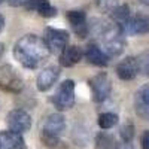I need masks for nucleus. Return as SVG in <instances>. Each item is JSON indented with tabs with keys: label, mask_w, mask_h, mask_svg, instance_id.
<instances>
[{
	"label": "nucleus",
	"mask_w": 149,
	"mask_h": 149,
	"mask_svg": "<svg viewBox=\"0 0 149 149\" xmlns=\"http://www.w3.org/2000/svg\"><path fill=\"white\" fill-rule=\"evenodd\" d=\"M14 57L26 69L40 67L49 57V49L42 37L26 34L14 45Z\"/></svg>",
	"instance_id": "1"
},
{
	"label": "nucleus",
	"mask_w": 149,
	"mask_h": 149,
	"mask_svg": "<svg viewBox=\"0 0 149 149\" xmlns=\"http://www.w3.org/2000/svg\"><path fill=\"white\" fill-rule=\"evenodd\" d=\"M66 128V118L61 113H51L42 124L40 136L45 145H55Z\"/></svg>",
	"instance_id": "2"
},
{
	"label": "nucleus",
	"mask_w": 149,
	"mask_h": 149,
	"mask_svg": "<svg viewBox=\"0 0 149 149\" xmlns=\"http://www.w3.org/2000/svg\"><path fill=\"white\" fill-rule=\"evenodd\" d=\"M24 88V81L18 70L10 66L3 64L0 67V90L10 94H18Z\"/></svg>",
	"instance_id": "3"
},
{
	"label": "nucleus",
	"mask_w": 149,
	"mask_h": 149,
	"mask_svg": "<svg viewBox=\"0 0 149 149\" xmlns=\"http://www.w3.org/2000/svg\"><path fill=\"white\" fill-rule=\"evenodd\" d=\"M51 103L58 109V110H67L73 106L74 103V81L66 79L63 81L54 95L51 97Z\"/></svg>",
	"instance_id": "4"
},
{
	"label": "nucleus",
	"mask_w": 149,
	"mask_h": 149,
	"mask_svg": "<svg viewBox=\"0 0 149 149\" xmlns=\"http://www.w3.org/2000/svg\"><path fill=\"white\" fill-rule=\"evenodd\" d=\"M69 33L61 29H54V27H46L45 29V37L43 40L49 49V54L60 55L64 51V48L69 43Z\"/></svg>",
	"instance_id": "5"
},
{
	"label": "nucleus",
	"mask_w": 149,
	"mask_h": 149,
	"mask_svg": "<svg viewBox=\"0 0 149 149\" xmlns=\"http://www.w3.org/2000/svg\"><path fill=\"white\" fill-rule=\"evenodd\" d=\"M88 84H90V88H91L93 100L95 103H102L109 97L110 90H112V82H110V78L107 76V73L102 72V73L94 74V76L88 81Z\"/></svg>",
	"instance_id": "6"
},
{
	"label": "nucleus",
	"mask_w": 149,
	"mask_h": 149,
	"mask_svg": "<svg viewBox=\"0 0 149 149\" xmlns=\"http://www.w3.org/2000/svg\"><path fill=\"white\" fill-rule=\"evenodd\" d=\"M6 124L9 127V131L22 134L31 128V116L29 115V112L22 110V109H14L8 113Z\"/></svg>",
	"instance_id": "7"
},
{
	"label": "nucleus",
	"mask_w": 149,
	"mask_h": 149,
	"mask_svg": "<svg viewBox=\"0 0 149 149\" xmlns=\"http://www.w3.org/2000/svg\"><path fill=\"white\" fill-rule=\"evenodd\" d=\"M134 110L139 118L149 121V84L142 85L134 94Z\"/></svg>",
	"instance_id": "8"
},
{
	"label": "nucleus",
	"mask_w": 149,
	"mask_h": 149,
	"mask_svg": "<svg viewBox=\"0 0 149 149\" xmlns=\"http://www.w3.org/2000/svg\"><path fill=\"white\" fill-rule=\"evenodd\" d=\"M121 29L122 33H128V34H146L149 33V17L143 14L130 17V19Z\"/></svg>",
	"instance_id": "9"
},
{
	"label": "nucleus",
	"mask_w": 149,
	"mask_h": 149,
	"mask_svg": "<svg viewBox=\"0 0 149 149\" xmlns=\"http://www.w3.org/2000/svg\"><path fill=\"white\" fill-rule=\"evenodd\" d=\"M118 78L122 81H133L139 73V61L134 57H125L115 69Z\"/></svg>",
	"instance_id": "10"
},
{
	"label": "nucleus",
	"mask_w": 149,
	"mask_h": 149,
	"mask_svg": "<svg viewBox=\"0 0 149 149\" xmlns=\"http://www.w3.org/2000/svg\"><path fill=\"white\" fill-rule=\"evenodd\" d=\"M60 78V67L58 66H49L45 67L36 79V86L39 91H48L51 86L57 82V79Z\"/></svg>",
	"instance_id": "11"
},
{
	"label": "nucleus",
	"mask_w": 149,
	"mask_h": 149,
	"mask_svg": "<svg viewBox=\"0 0 149 149\" xmlns=\"http://www.w3.org/2000/svg\"><path fill=\"white\" fill-rule=\"evenodd\" d=\"M67 21L72 26L73 31L76 33L78 37L84 39L88 36V24H86V15L82 10H69L67 12Z\"/></svg>",
	"instance_id": "12"
},
{
	"label": "nucleus",
	"mask_w": 149,
	"mask_h": 149,
	"mask_svg": "<svg viewBox=\"0 0 149 149\" xmlns=\"http://www.w3.org/2000/svg\"><path fill=\"white\" fill-rule=\"evenodd\" d=\"M84 55H85L86 61L91 63L93 66L106 67L109 64V57L104 54V51L97 43H88V45H86Z\"/></svg>",
	"instance_id": "13"
},
{
	"label": "nucleus",
	"mask_w": 149,
	"mask_h": 149,
	"mask_svg": "<svg viewBox=\"0 0 149 149\" xmlns=\"http://www.w3.org/2000/svg\"><path fill=\"white\" fill-rule=\"evenodd\" d=\"M60 64L63 67H73L74 64H78L84 57V52L81 46L78 45H67L64 48V51L60 55Z\"/></svg>",
	"instance_id": "14"
},
{
	"label": "nucleus",
	"mask_w": 149,
	"mask_h": 149,
	"mask_svg": "<svg viewBox=\"0 0 149 149\" xmlns=\"http://www.w3.org/2000/svg\"><path fill=\"white\" fill-rule=\"evenodd\" d=\"M0 149H27L22 136L14 131H0Z\"/></svg>",
	"instance_id": "15"
},
{
	"label": "nucleus",
	"mask_w": 149,
	"mask_h": 149,
	"mask_svg": "<svg viewBox=\"0 0 149 149\" xmlns=\"http://www.w3.org/2000/svg\"><path fill=\"white\" fill-rule=\"evenodd\" d=\"M24 8L29 10H34L39 15L45 17V18H52L57 15V9L48 2V0H29L24 5Z\"/></svg>",
	"instance_id": "16"
},
{
	"label": "nucleus",
	"mask_w": 149,
	"mask_h": 149,
	"mask_svg": "<svg viewBox=\"0 0 149 149\" xmlns=\"http://www.w3.org/2000/svg\"><path fill=\"white\" fill-rule=\"evenodd\" d=\"M95 149H119V143L115 136L102 131L95 136Z\"/></svg>",
	"instance_id": "17"
},
{
	"label": "nucleus",
	"mask_w": 149,
	"mask_h": 149,
	"mask_svg": "<svg viewBox=\"0 0 149 149\" xmlns=\"http://www.w3.org/2000/svg\"><path fill=\"white\" fill-rule=\"evenodd\" d=\"M110 18L115 24L122 27L130 19V8L127 5H116L113 9H110Z\"/></svg>",
	"instance_id": "18"
},
{
	"label": "nucleus",
	"mask_w": 149,
	"mask_h": 149,
	"mask_svg": "<svg viewBox=\"0 0 149 149\" xmlns=\"http://www.w3.org/2000/svg\"><path fill=\"white\" fill-rule=\"evenodd\" d=\"M118 124V115L112 113V112H104L98 116V125L103 130H109L112 127H115Z\"/></svg>",
	"instance_id": "19"
},
{
	"label": "nucleus",
	"mask_w": 149,
	"mask_h": 149,
	"mask_svg": "<svg viewBox=\"0 0 149 149\" xmlns=\"http://www.w3.org/2000/svg\"><path fill=\"white\" fill-rule=\"evenodd\" d=\"M119 134H121L122 142L128 145L133 140V137H134V125H133L131 122L124 124V125L121 127V130H119Z\"/></svg>",
	"instance_id": "20"
},
{
	"label": "nucleus",
	"mask_w": 149,
	"mask_h": 149,
	"mask_svg": "<svg viewBox=\"0 0 149 149\" xmlns=\"http://www.w3.org/2000/svg\"><path fill=\"white\" fill-rule=\"evenodd\" d=\"M139 72H143L146 76H149V57H145L143 60H139Z\"/></svg>",
	"instance_id": "21"
},
{
	"label": "nucleus",
	"mask_w": 149,
	"mask_h": 149,
	"mask_svg": "<svg viewBox=\"0 0 149 149\" xmlns=\"http://www.w3.org/2000/svg\"><path fill=\"white\" fill-rule=\"evenodd\" d=\"M142 149H149V130H146L142 136Z\"/></svg>",
	"instance_id": "22"
},
{
	"label": "nucleus",
	"mask_w": 149,
	"mask_h": 149,
	"mask_svg": "<svg viewBox=\"0 0 149 149\" xmlns=\"http://www.w3.org/2000/svg\"><path fill=\"white\" fill-rule=\"evenodd\" d=\"M29 0H8V3L10 6H24Z\"/></svg>",
	"instance_id": "23"
},
{
	"label": "nucleus",
	"mask_w": 149,
	"mask_h": 149,
	"mask_svg": "<svg viewBox=\"0 0 149 149\" xmlns=\"http://www.w3.org/2000/svg\"><path fill=\"white\" fill-rule=\"evenodd\" d=\"M3 27H5V18L2 17V14H0V31L3 30Z\"/></svg>",
	"instance_id": "24"
},
{
	"label": "nucleus",
	"mask_w": 149,
	"mask_h": 149,
	"mask_svg": "<svg viewBox=\"0 0 149 149\" xmlns=\"http://www.w3.org/2000/svg\"><path fill=\"white\" fill-rule=\"evenodd\" d=\"M3 52H5V45H3V43H0V58H2Z\"/></svg>",
	"instance_id": "25"
},
{
	"label": "nucleus",
	"mask_w": 149,
	"mask_h": 149,
	"mask_svg": "<svg viewBox=\"0 0 149 149\" xmlns=\"http://www.w3.org/2000/svg\"><path fill=\"white\" fill-rule=\"evenodd\" d=\"M139 2H140L142 5H145V6H149V0H139Z\"/></svg>",
	"instance_id": "26"
},
{
	"label": "nucleus",
	"mask_w": 149,
	"mask_h": 149,
	"mask_svg": "<svg viewBox=\"0 0 149 149\" xmlns=\"http://www.w3.org/2000/svg\"><path fill=\"white\" fill-rule=\"evenodd\" d=\"M2 2H3V0H0V3H2Z\"/></svg>",
	"instance_id": "27"
}]
</instances>
